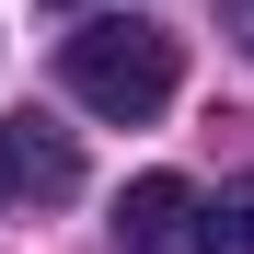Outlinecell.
<instances>
[{
  "mask_svg": "<svg viewBox=\"0 0 254 254\" xmlns=\"http://www.w3.org/2000/svg\"><path fill=\"white\" fill-rule=\"evenodd\" d=\"M58 69H69V93L93 104V116H116V127H150L162 104H174V81H185V58H174V35L162 23H81L69 47H58Z\"/></svg>",
  "mask_w": 254,
  "mask_h": 254,
  "instance_id": "1",
  "label": "cell"
},
{
  "mask_svg": "<svg viewBox=\"0 0 254 254\" xmlns=\"http://www.w3.org/2000/svg\"><path fill=\"white\" fill-rule=\"evenodd\" d=\"M0 174H12L23 196H81V150H69V127L12 116V127H0Z\"/></svg>",
  "mask_w": 254,
  "mask_h": 254,
  "instance_id": "2",
  "label": "cell"
},
{
  "mask_svg": "<svg viewBox=\"0 0 254 254\" xmlns=\"http://www.w3.org/2000/svg\"><path fill=\"white\" fill-rule=\"evenodd\" d=\"M185 231H196V185L185 174H139V185L116 196V243L127 254H162V243H185Z\"/></svg>",
  "mask_w": 254,
  "mask_h": 254,
  "instance_id": "3",
  "label": "cell"
},
{
  "mask_svg": "<svg viewBox=\"0 0 254 254\" xmlns=\"http://www.w3.org/2000/svg\"><path fill=\"white\" fill-rule=\"evenodd\" d=\"M196 254H254V174H231L220 196H196Z\"/></svg>",
  "mask_w": 254,
  "mask_h": 254,
  "instance_id": "4",
  "label": "cell"
},
{
  "mask_svg": "<svg viewBox=\"0 0 254 254\" xmlns=\"http://www.w3.org/2000/svg\"><path fill=\"white\" fill-rule=\"evenodd\" d=\"M220 23H231V47L254 58V0H220Z\"/></svg>",
  "mask_w": 254,
  "mask_h": 254,
  "instance_id": "5",
  "label": "cell"
},
{
  "mask_svg": "<svg viewBox=\"0 0 254 254\" xmlns=\"http://www.w3.org/2000/svg\"><path fill=\"white\" fill-rule=\"evenodd\" d=\"M47 12H81V0H47Z\"/></svg>",
  "mask_w": 254,
  "mask_h": 254,
  "instance_id": "6",
  "label": "cell"
},
{
  "mask_svg": "<svg viewBox=\"0 0 254 254\" xmlns=\"http://www.w3.org/2000/svg\"><path fill=\"white\" fill-rule=\"evenodd\" d=\"M0 196H12V174H0Z\"/></svg>",
  "mask_w": 254,
  "mask_h": 254,
  "instance_id": "7",
  "label": "cell"
}]
</instances>
